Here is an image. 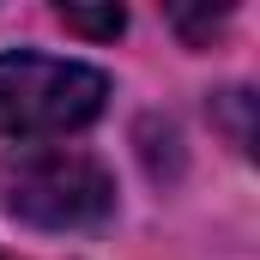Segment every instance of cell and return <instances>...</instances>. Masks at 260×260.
I'll use <instances>...</instances> for the list:
<instances>
[{
	"label": "cell",
	"instance_id": "7a4b0ae2",
	"mask_svg": "<svg viewBox=\"0 0 260 260\" xmlns=\"http://www.w3.org/2000/svg\"><path fill=\"white\" fill-rule=\"evenodd\" d=\"M109 79L85 61L0 55V139H55L103 115Z\"/></svg>",
	"mask_w": 260,
	"mask_h": 260
},
{
	"label": "cell",
	"instance_id": "6da1fadb",
	"mask_svg": "<svg viewBox=\"0 0 260 260\" xmlns=\"http://www.w3.org/2000/svg\"><path fill=\"white\" fill-rule=\"evenodd\" d=\"M0 206L30 230H91L115 212V182L73 145H24L0 157Z\"/></svg>",
	"mask_w": 260,
	"mask_h": 260
},
{
	"label": "cell",
	"instance_id": "277c9868",
	"mask_svg": "<svg viewBox=\"0 0 260 260\" xmlns=\"http://www.w3.org/2000/svg\"><path fill=\"white\" fill-rule=\"evenodd\" d=\"M224 18H230V6H200V12L194 6H170V24H176L188 43H212V30H218Z\"/></svg>",
	"mask_w": 260,
	"mask_h": 260
},
{
	"label": "cell",
	"instance_id": "3957f363",
	"mask_svg": "<svg viewBox=\"0 0 260 260\" xmlns=\"http://www.w3.org/2000/svg\"><path fill=\"white\" fill-rule=\"evenodd\" d=\"M61 24L79 37H121L127 30V12L121 6H67L61 0Z\"/></svg>",
	"mask_w": 260,
	"mask_h": 260
}]
</instances>
